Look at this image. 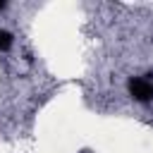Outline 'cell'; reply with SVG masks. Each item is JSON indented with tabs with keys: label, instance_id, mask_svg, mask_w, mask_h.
Wrapping results in <instances>:
<instances>
[{
	"label": "cell",
	"instance_id": "6da1fadb",
	"mask_svg": "<svg viewBox=\"0 0 153 153\" xmlns=\"http://www.w3.org/2000/svg\"><path fill=\"white\" fill-rule=\"evenodd\" d=\"M127 86H129V93H131L136 100H141V103L153 100V81L136 76V79H129V84H127Z\"/></svg>",
	"mask_w": 153,
	"mask_h": 153
},
{
	"label": "cell",
	"instance_id": "7a4b0ae2",
	"mask_svg": "<svg viewBox=\"0 0 153 153\" xmlns=\"http://www.w3.org/2000/svg\"><path fill=\"white\" fill-rule=\"evenodd\" d=\"M12 48V33L0 29V50H10Z\"/></svg>",
	"mask_w": 153,
	"mask_h": 153
},
{
	"label": "cell",
	"instance_id": "3957f363",
	"mask_svg": "<svg viewBox=\"0 0 153 153\" xmlns=\"http://www.w3.org/2000/svg\"><path fill=\"white\" fill-rule=\"evenodd\" d=\"M5 7H7V2H5V0H0V10H5Z\"/></svg>",
	"mask_w": 153,
	"mask_h": 153
}]
</instances>
